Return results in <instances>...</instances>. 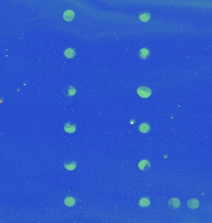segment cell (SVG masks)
<instances>
[{
	"label": "cell",
	"mask_w": 212,
	"mask_h": 223,
	"mask_svg": "<svg viewBox=\"0 0 212 223\" xmlns=\"http://www.w3.org/2000/svg\"><path fill=\"white\" fill-rule=\"evenodd\" d=\"M138 94L142 97H148L151 94V91L148 88L145 86L140 87L137 90Z\"/></svg>",
	"instance_id": "cell-1"
},
{
	"label": "cell",
	"mask_w": 212,
	"mask_h": 223,
	"mask_svg": "<svg viewBox=\"0 0 212 223\" xmlns=\"http://www.w3.org/2000/svg\"><path fill=\"white\" fill-rule=\"evenodd\" d=\"M74 16H75V14H74L73 11H72V10H68V11H65L64 12L63 18L66 21H70L73 20V19L74 18Z\"/></svg>",
	"instance_id": "cell-2"
},
{
	"label": "cell",
	"mask_w": 212,
	"mask_h": 223,
	"mask_svg": "<svg viewBox=\"0 0 212 223\" xmlns=\"http://www.w3.org/2000/svg\"><path fill=\"white\" fill-rule=\"evenodd\" d=\"M65 166L68 170H73L76 167V164L74 161L72 159L67 160L65 162Z\"/></svg>",
	"instance_id": "cell-3"
},
{
	"label": "cell",
	"mask_w": 212,
	"mask_h": 223,
	"mask_svg": "<svg viewBox=\"0 0 212 223\" xmlns=\"http://www.w3.org/2000/svg\"><path fill=\"white\" fill-rule=\"evenodd\" d=\"M150 167L149 162L147 161H142L139 164V167L142 171H147Z\"/></svg>",
	"instance_id": "cell-4"
},
{
	"label": "cell",
	"mask_w": 212,
	"mask_h": 223,
	"mask_svg": "<svg viewBox=\"0 0 212 223\" xmlns=\"http://www.w3.org/2000/svg\"><path fill=\"white\" fill-rule=\"evenodd\" d=\"M169 204L171 208L175 209V208H177L179 206V201L177 199L173 198L169 201Z\"/></svg>",
	"instance_id": "cell-5"
},
{
	"label": "cell",
	"mask_w": 212,
	"mask_h": 223,
	"mask_svg": "<svg viewBox=\"0 0 212 223\" xmlns=\"http://www.w3.org/2000/svg\"><path fill=\"white\" fill-rule=\"evenodd\" d=\"M75 125L74 124L71 123H68L67 124L65 125V131H67L68 133H72L74 132L75 130Z\"/></svg>",
	"instance_id": "cell-6"
},
{
	"label": "cell",
	"mask_w": 212,
	"mask_h": 223,
	"mask_svg": "<svg viewBox=\"0 0 212 223\" xmlns=\"http://www.w3.org/2000/svg\"><path fill=\"white\" fill-rule=\"evenodd\" d=\"M149 55V51L146 48H143L139 52V56L140 57V58H143V59H145V58H147Z\"/></svg>",
	"instance_id": "cell-7"
},
{
	"label": "cell",
	"mask_w": 212,
	"mask_h": 223,
	"mask_svg": "<svg viewBox=\"0 0 212 223\" xmlns=\"http://www.w3.org/2000/svg\"><path fill=\"white\" fill-rule=\"evenodd\" d=\"M189 207L191 208H196L199 206V201L197 200H191L188 202Z\"/></svg>",
	"instance_id": "cell-8"
},
{
	"label": "cell",
	"mask_w": 212,
	"mask_h": 223,
	"mask_svg": "<svg viewBox=\"0 0 212 223\" xmlns=\"http://www.w3.org/2000/svg\"><path fill=\"white\" fill-rule=\"evenodd\" d=\"M75 53L72 48H68L65 51V55L68 58H72L74 57Z\"/></svg>",
	"instance_id": "cell-9"
},
{
	"label": "cell",
	"mask_w": 212,
	"mask_h": 223,
	"mask_svg": "<svg viewBox=\"0 0 212 223\" xmlns=\"http://www.w3.org/2000/svg\"><path fill=\"white\" fill-rule=\"evenodd\" d=\"M65 89H66V91H65V94L66 95H73L75 94V89L73 87L70 86L69 88H65Z\"/></svg>",
	"instance_id": "cell-10"
},
{
	"label": "cell",
	"mask_w": 212,
	"mask_h": 223,
	"mask_svg": "<svg viewBox=\"0 0 212 223\" xmlns=\"http://www.w3.org/2000/svg\"><path fill=\"white\" fill-rule=\"evenodd\" d=\"M149 127L148 124L143 123L140 126V130L143 133H146L149 131Z\"/></svg>",
	"instance_id": "cell-11"
},
{
	"label": "cell",
	"mask_w": 212,
	"mask_h": 223,
	"mask_svg": "<svg viewBox=\"0 0 212 223\" xmlns=\"http://www.w3.org/2000/svg\"><path fill=\"white\" fill-rule=\"evenodd\" d=\"M149 204V200L146 198H143L140 200V205L142 206H147Z\"/></svg>",
	"instance_id": "cell-12"
},
{
	"label": "cell",
	"mask_w": 212,
	"mask_h": 223,
	"mask_svg": "<svg viewBox=\"0 0 212 223\" xmlns=\"http://www.w3.org/2000/svg\"><path fill=\"white\" fill-rule=\"evenodd\" d=\"M140 19L143 21H147L149 19V16L148 13H144L142 14L140 17Z\"/></svg>",
	"instance_id": "cell-13"
}]
</instances>
